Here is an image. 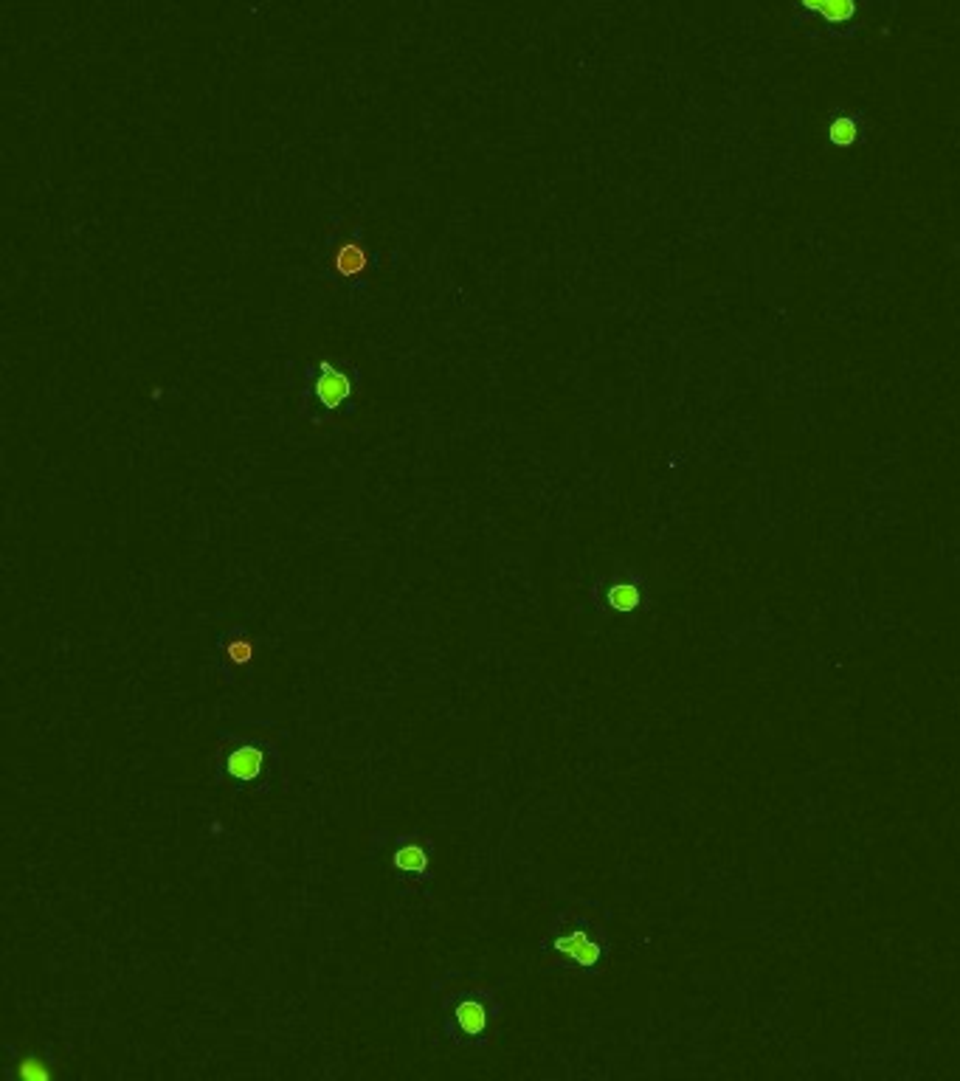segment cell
Instances as JSON below:
<instances>
[{
	"label": "cell",
	"mask_w": 960,
	"mask_h": 1081,
	"mask_svg": "<svg viewBox=\"0 0 960 1081\" xmlns=\"http://www.w3.org/2000/svg\"><path fill=\"white\" fill-rule=\"evenodd\" d=\"M437 1045L457 1053H482L493 1045L504 1014V983L479 972L448 969L434 977Z\"/></svg>",
	"instance_id": "obj_1"
},
{
	"label": "cell",
	"mask_w": 960,
	"mask_h": 1081,
	"mask_svg": "<svg viewBox=\"0 0 960 1081\" xmlns=\"http://www.w3.org/2000/svg\"><path fill=\"white\" fill-rule=\"evenodd\" d=\"M285 730L268 721H240L217 730L212 744V783L234 794L268 797L285 772Z\"/></svg>",
	"instance_id": "obj_2"
},
{
	"label": "cell",
	"mask_w": 960,
	"mask_h": 1081,
	"mask_svg": "<svg viewBox=\"0 0 960 1081\" xmlns=\"http://www.w3.org/2000/svg\"><path fill=\"white\" fill-rule=\"evenodd\" d=\"M434 859L437 845L420 828H378L366 842V862L392 882L397 904H412L431 896Z\"/></svg>",
	"instance_id": "obj_3"
},
{
	"label": "cell",
	"mask_w": 960,
	"mask_h": 1081,
	"mask_svg": "<svg viewBox=\"0 0 960 1081\" xmlns=\"http://www.w3.org/2000/svg\"><path fill=\"white\" fill-rule=\"evenodd\" d=\"M606 955V941L592 907L569 904L549 918L538 944V963L544 975H595Z\"/></svg>",
	"instance_id": "obj_4"
},
{
	"label": "cell",
	"mask_w": 960,
	"mask_h": 1081,
	"mask_svg": "<svg viewBox=\"0 0 960 1081\" xmlns=\"http://www.w3.org/2000/svg\"><path fill=\"white\" fill-rule=\"evenodd\" d=\"M355 375L333 358H310L302 369L299 412L313 426H336L355 414Z\"/></svg>",
	"instance_id": "obj_5"
},
{
	"label": "cell",
	"mask_w": 960,
	"mask_h": 1081,
	"mask_svg": "<svg viewBox=\"0 0 960 1081\" xmlns=\"http://www.w3.org/2000/svg\"><path fill=\"white\" fill-rule=\"evenodd\" d=\"M324 279L333 285H355L366 288L369 276L375 274L378 259L366 243L361 226L333 223L324 240Z\"/></svg>",
	"instance_id": "obj_6"
},
{
	"label": "cell",
	"mask_w": 960,
	"mask_h": 1081,
	"mask_svg": "<svg viewBox=\"0 0 960 1081\" xmlns=\"http://www.w3.org/2000/svg\"><path fill=\"white\" fill-rule=\"evenodd\" d=\"M260 637L243 623H226L214 631L212 648H209V668L217 676V682L234 687L251 676V670L260 659Z\"/></svg>",
	"instance_id": "obj_7"
},
{
	"label": "cell",
	"mask_w": 960,
	"mask_h": 1081,
	"mask_svg": "<svg viewBox=\"0 0 960 1081\" xmlns=\"http://www.w3.org/2000/svg\"><path fill=\"white\" fill-rule=\"evenodd\" d=\"M3 1073L9 1081H54L62 1073V1062L48 1045L34 1039L6 1042Z\"/></svg>",
	"instance_id": "obj_8"
},
{
	"label": "cell",
	"mask_w": 960,
	"mask_h": 1081,
	"mask_svg": "<svg viewBox=\"0 0 960 1081\" xmlns=\"http://www.w3.org/2000/svg\"><path fill=\"white\" fill-rule=\"evenodd\" d=\"M595 603L603 611H617V614H628V611L640 609V603H642L640 580H634V578L606 580L603 586H595Z\"/></svg>",
	"instance_id": "obj_9"
},
{
	"label": "cell",
	"mask_w": 960,
	"mask_h": 1081,
	"mask_svg": "<svg viewBox=\"0 0 960 1081\" xmlns=\"http://www.w3.org/2000/svg\"><path fill=\"white\" fill-rule=\"evenodd\" d=\"M808 9H817L820 15L828 17V20H848L854 15V0H803Z\"/></svg>",
	"instance_id": "obj_10"
},
{
	"label": "cell",
	"mask_w": 960,
	"mask_h": 1081,
	"mask_svg": "<svg viewBox=\"0 0 960 1081\" xmlns=\"http://www.w3.org/2000/svg\"><path fill=\"white\" fill-rule=\"evenodd\" d=\"M828 133H831V141H834V144H851V141L856 138V124L851 122V119H845V116H842V119H837V122L831 124V130H828Z\"/></svg>",
	"instance_id": "obj_11"
}]
</instances>
